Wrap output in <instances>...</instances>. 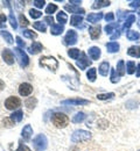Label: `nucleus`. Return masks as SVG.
<instances>
[{"instance_id": "obj_1", "label": "nucleus", "mask_w": 140, "mask_h": 151, "mask_svg": "<svg viewBox=\"0 0 140 151\" xmlns=\"http://www.w3.org/2000/svg\"><path fill=\"white\" fill-rule=\"evenodd\" d=\"M39 63H40L41 66H43V68H46V69H48V70H50V71H53V72H55L56 69H57V66H59L57 59H55L53 56L41 57Z\"/></svg>"}, {"instance_id": "obj_2", "label": "nucleus", "mask_w": 140, "mask_h": 151, "mask_svg": "<svg viewBox=\"0 0 140 151\" xmlns=\"http://www.w3.org/2000/svg\"><path fill=\"white\" fill-rule=\"evenodd\" d=\"M52 122L56 128H65L69 124V117L63 113H55L52 116Z\"/></svg>"}, {"instance_id": "obj_3", "label": "nucleus", "mask_w": 140, "mask_h": 151, "mask_svg": "<svg viewBox=\"0 0 140 151\" xmlns=\"http://www.w3.org/2000/svg\"><path fill=\"white\" fill-rule=\"evenodd\" d=\"M33 145L35 151H44L48 147V139L43 134H39L33 139Z\"/></svg>"}, {"instance_id": "obj_4", "label": "nucleus", "mask_w": 140, "mask_h": 151, "mask_svg": "<svg viewBox=\"0 0 140 151\" xmlns=\"http://www.w3.org/2000/svg\"><path fill=\"white\" fill-rule=\"evenodd\" d=\"M91 138V132H86V130H76L74 132V134L71 135V142L74 143H80V142H86Z\"/></svg>"}, {"instance_id": "obj_5", "label": "nucleus", "mask_w": 140, "mask_h": 151, "mask_svg": "<svg viewBox=\"0 0 140 151\" xmlns=\"http://www.w3.org/2000/svg\"><path fill=\"white\" fill-rule=\"evenodd\" d=\"M14 54L17 55V59L19 60V64H20L21 68H25L29 64V58L27 56V54L23 50H21L20 48H18V47L14 48Z\"/></svg>"}, {"instance_id": "obj_6", "label": "nucleus", "mask_w": 140, "mask_h": 151, "mask_svg": "<svg viewBox=\"0 0 140 151\" xmlns=\"http://www.w3.org/2000/svg\"><path fill=\"white\" fill-rule=\"evenodd\" d=\"M20 106H21V100L18 96H9L5 101V107L7 109H9V111H13V109H15V108H18Z\"/></svg>"}, {"instance_id": "obj_7", "label": "nucleus", "mask_w": 140, "mask_h": 151, "mask_svg": "<svg viewBox=\"0 0 140 151\" xmlns=\"http://www.w3.org/2000/svg\"><path fill=\"white\" fill-rule=\"evenodd\" d=\"M77 38H78L77 33L75 30H73V29H69L68 33H67V35L63 38V41H64V44L65 45H74V44H76Z\"/></svg>"}, {"instance_id": "obj_8", "label": "nucleus", "mask_w": 140, "mask_h": 151, "mask_svg": "<svg viewBox=\"0 0 140 151\" xmlns=\"http://www.w3.org/2000/svg\"><path fill=\"white\" fill-rule=\"evenodd\" d=\"M90 104L89 100H85V99H68V100H63L61 102V105L63 106H67V105H70V106H80V105H88Z\"/></svg>"}, {"instance_id": "obj_9", "label": "nucleus", "mask_w": 140, "mask_h": 151, "mask_svg": "<svg viewBox=\"0 0 140 151\" xmlns=\"http://www.w3.org/2000/svg\"><path fill=\"white\" fill-rule=\"evenodd\" d=\"M1 56H2V59L5 60V63H7L8 65H12L14 63V54L11 49H5Z\"/></svg>"}, {"instance_id": "obj_10", "label": "nucleus", "mask_w": 140, "mask_h": 151, "mask_svg": "<svg viewBox=\"0 0 140 151\" xmlns=\"http://www.w3.org/2000/svg\"><path fill=\"white\" fill-rule=\"evenodd\" d=\"M89 65H91V60L86 57V55L84 52L81 54V58L77 60V66L80 68L81 70H85Z\"/></svg>"}, {"instance_id": "obj_11", "label": "nucleus", "mask_w": 140, "mask_h": 151, "mask_svg": "<svg viewBox=\"0 0 140 151\" xmlns=\"http://www.w3.org/2000/svg\"><path fill=\"white\" fill-rule=\"evenodd\" d=\"M33 92V86L28 83H23L19 86V94L22 96H27Z\"/></svg>"}, {"instance_id": "obj_12", "label": "nucleus", "mask_w": 140, "mask_h": 151, "mask_svg": "<svg viewBox=\"0 0 140 151\" xmlns=\"http://www.w3.org/2000/svg\"><path fill=\"white\" fill-rule=\"evenodd\" d=\"M2 4H4V5H6V6L9 8V17H8V19H9V22H11V26H12V28L17 29V28H18V23H17L15 17H14V14H13L12 7H11V5H9V1H4Z\"/></svg>"}, {"instance_id": "obj_13", "label": "nucleus", "mask_w": 140, "mask_h": 151, "mask_svg": "<svg viewBox=\"0 0 140 151\" xmlns=\"http://www.w3.org/2000/svg\"><path fill=\"white\" fill-rule=\"evenodd\" d=\"M100 30H102V27L99 24L98 26H94V27H89V34H90V37L92 40H97L100 36Z\"/></svg>"}, {"instance_id": "obj_14", "label": "nucleus", "mask_w": 140, "mask_h": 151, "mask_svg": "<svg viewBox=\"0 0 140 151\" xmlns=\"http://www.w3.org/2000/svg\"><path fill=\"white\" fill-rule=\"evenodd\" d=\"M21 135H22V137H23L25 141H29L30 137H32V135H33V128H32V126L30 124L25 126L23 129H22V132H21Z\"/></svg>"}, {"instance_id": "obj_15", "label": "nucleus", "mask_w": 140, "mask_h": 151, "mask_svg": "<svg viewBox=\"0 0 140 151\" xmlns=\"http://www.w3.org/2000/svg\"><path fill=\"white\" fill-rule=\"evenodd\" d=\"M103 18H104L103 13H90V14L86 17V20H88L89 22H91V23H97V22H99Z\"/></svg>"}, {"instance_id": "obj_16", "label": "nucleus", "mask_w": 140, "mask_h": 151, "mask_svg": "<svg viewBox=\"0 0 140 151\" xmlns=\"http://www.w3.org/2000/svg\"><path fill=\"white\" fill-rule=\"evenodd\" d=\"M136 22V15L134 14H131L127 19L124 21V24H123V27H121V32H125V30H127L133 23Z\"/></svg>"}, {"instance_id": "obj_17", "label": "nucleus", "mask_w": 140, "mask_h": 151, "mask_svg": "<svg viewBox=\"0 0 140 151\" xmlns=\"http://www.w3.org/2000/svg\"><path fill=\"white\" fill-rule=\"evenodd\" d=\"M41 50H42V44H41L40 42H33V44L28 48V51H29V54H32V55L39 54Z\"/></svg>"}, {"instance_id": "obj_18", "label": "nucleus", "mask_w": 140, "mask_h": 151, "mask_svg": "<svg viewBox=\"0 0 140 151\" xmlns=\"http://www.w3.org/2000/svg\"><path fill=\"white\" fill-rule=\"evenodd\" d=\"M89 56L91 59H94V60H97L98 58L100 57V49L98 47H91L90 49H89Z\"/></svg>"}, {"instance_id": "obj_19", "label": "nucleus", "mask_w": 140, "mask_h": 151, "mask_svg": "<svg viewBox=\"0 0 140 151\" xmlns=\"http://www.w3.org/2000/svg\"><path fill=\"white\" fill-rule=\"evenodd\" d=\"M127 55L131 57H136V58L140 57V47H138V45L130 47L128 50H127Z\"/></svg>"}, {"instance_id": "obj_20", "label": "nucleus", "mask_w": 140, "mask_h": 151, "mask_svg": "<svg viewBox=\"0 0 140 151\" xmlns=\"http://www.w3.org/2000/svg\"><path fill=\"white\" fill-rule=\"evenodd\" d=\"M119 44L117 43V42H109V43H106V50H107V52H111V54H113V52H118L119 51Z\"/></svg>"}, {"instance_id": "obj_21", "label": "nucleus", "mask_w": 140, "mask_h": 151, "mask_svg": "<svg viewBox=\"0 0 140 151\" xmlns=\"http://www.w3.org/2000/svg\"><path fill=\"white\" fill-rule=\"evenodd\" d=\"M98 71H99V73L103 77H106L109 71H110V64L107 62H103L99 65V68H98Z\"/></svg>"}, {"instance_id": "obj_22", "label": "nucleus", "mask_w": 140, "mask_h": 151, "mask_svg": "<svg viewBox=\"0 0 140 151\" xmlns=\"http://www.w3.org/2000/svg\"><path fill=\"white\" fill-rule=\"evenodd\" d=\"M64 30V26L63 24H53L52 28H50V33L53 35H61Z\"/></svg>"}, {"instance_id": "obj_23", "label": "nucleus", "mask_w": 140, "mask_h": 151, "mask_svg": "<svg viewBox=\"0 0 140 151\" xmlns=\"http://www.w3.org/2000/svg\"><path fill=\"white\" fill-rule=\"evenodd\" d=\"M117 70H116V72L118 73L119 77H123V76L125 75V72H126V66H125V62L123 60V59H120L119 62H118V64H117V68H116Z\"/></svg>"}, {"instance_id": "obj_24", "label": "nucleus", "mask_w": 140, "mask_h": 151, "mask_svg": "<svg viewBox=\"0 0 140 151\" xmlns=\"http://www.w3.org/2000/svg\"><path fill=\"white\" fill-rule=\"evenodd\" d=\"M118 22H112V23H109V24H106L105 26V33L107 34V35H112V33L113 32H116V29L118 28Z\"/></svg>"}, {"instance_id": "obj_25", "label": "nucleus", "mask_w": 140, "mask_h": 151, "mask_svg": "<svg viewBox=\"0 0 140 151\" xmlns=\"http://www.w3.org/2000/svg\"><path fill=\"white\" fill-rule=\"evenodd\" d=\"M64 9L68 11V12H70V13H80V15H82L84 13V9L80 8L78 6H71V5L69 6V5H65L64 6Z\"/></svg>"}, {"instance_id": "obj_26", "label": "nucleus", "mask_w": 140, "mask_h": 151, "mask_svg": "<svg viewBox=\"0 0 140 151\" xmlns=\"http://www.w3.org/2000/svg\"><path fill=\"white\" fill-rule=\"evenodd\" d=\"M82 22H83V15H80V14L73 15L71 19H70V24L75 26V27H80V24Z\"/></svg>"}, {"instance_id": "obj_27", "label": "nucleus", "mask_w": 140, "mask_h": 151, "mask_svg": "<svg viewBox=\"0 0 140 151\" xmlns=\"http://www.w3.org/2000/svg\"><path fill=\"white\" fill-rule=\"evenodd\" d=\"M110 1H102V0H97V1H95L94 4H92V9H97V8H102V7H107V6H110Z\"/></svg>"}, {"instance_id": "obj_28", "label": "nucleus", "mask_w": 140, "mask_h": 151, "mask_svg": "<svg viewBox=\"0 0 140 151\" xmlns=\"http://www.w3.org/2000/svg\"><path fill=\"white\" fill-rule=\"evenodd\" d=\"M126 71L128 75H133L137 71V66H136V63L133 60H128L126 63Z\"/></svg>"}, {"instance_id": "obj_29", "label": "nucleus", "mask_w": 140, "mask_h": 151, "mask_svg": "<svg viewBox=\"0 0 140 151\" xmlns=\"http://www.w3.org/2000/svg\"><path fill=\"white\" fill-rule=\"evenodd\" d=\"M126 37L128 38L130 41H138L140 38V34L136 30H128L126 33Z\"/></svg>"}, {"instance_id": "obj_30", "label": "nucleus", "mask_w": 140, "mask_h": 151, "mask_svg": "<svg viewBox=\"0 0 140 151\" xmlns=\"http://www.w3.org/2000/svg\"><path fill=\"white\" fill-rule=\"evenodd\" d=\"M22 117H23V113H22V111H17V112H14V113L11 115V119H12V121L14 122V123H17V122H21V120H22Z\"/></svg>"}, {"instance_id": "obj_31", "label": "nucleus", "mask_w": 140, "mask_h": 151, "mask_svg": "<svg viewBox=\"0 0 140 151\" xmlns=\"http://www.w3.org/2000/svg\"><path fill=\"white\" fill-rule=\"evenodd\" d=\"M36 104H38V100L35 99V98H28L27 100H26V102H25V105L27 106V108L28 109H34L35 108V106H36Z\"/></svg>"}, {"instance_id": "obj_32", "label": "nucleus", "mask_w": 140, "mask_h": 151, "mask_svg": "<svg viewBox=\"0 0 140 151\" xmlns=\"http://www.w3.org/2000/svg\"><path fill=\"white\" fill-rule=\"evenodd\" d=\"M85 117H86V115L83 113V112L76 113L74 115V117H73V122L74 123H81V122H83L85 120Z\"/></svg>"}, {"instance_id": "obj_33", "label": "nucleus", "mask_w": 140, "mask_h": 151, "mask_svg": "<svg viewBox=\"0 0 140 151\" xmlns=\"http://www.w3.org/2000/svg\"><path fill=\"white\" fill-rule=\"evenodd\" d=\"M0 35L5 38V41H6L8 44H12V43H13V36L11 35V33H8V32H6V30H2V32H0Z\"/></svg>"}, {"instance_id": "obj_34", "label": "nucleus", "mask_w": 140, "mask_h": 151, "mask_svg": "<svg viewBox=\"0 0 140 151\" xmlns=\"http://www.w3.org/2000/svg\"><path fill=\"white\" fill-rule=\"evenodd\" d=\"M33 27H34L35 29H38V30L42 32V33H44V32H46V29H47L46 23H44V22H41V21H36V22H34V23H33Z\"/></svg>"}, {"instance_id": "obj_35", "label": "nucleus", "mask_w": 140, "mask_h": 151, "mask_svg": "<svg viewBox=\"0 0 140 151\" xmlns=\"http://www.w3.org/2000/svg\"><path fill=\"white\" fill-rule=\"evenodd\" d=\"M56 19H57L59 22H61V24H64V23H67V22H68V17H67V14H65L64 12H60V13H57Z\"/></svg>"}, {"instance_id": "obj_36", "label": "nucleus", "mask_w": 140, "mask_h": 151, "mask_svg": "<svg viewBox=\"0 0 140 151\" xmlns=\"http://www.w3.org/2000/svg\"><path fill=\"white\" fill-rule=\"evenodd\" d=\"M86 77H88V80L95 81V80H96V69H95V68H91V69L86 72Z\"/></svg>"}, {"instance_id": "obj_37", "label": "nucleus", "mask_w": 140, "mask_h": 151, "mask_svg": "<svg viewBox=\"0 0 140 151\" xmlns=\"http://www.w3.org/2000/svg\"><path fill=\"white\" fill-rule=\"evenodd\" d=\"M22 34H23V36L27 38H36L38 37V35L33 32V30H29V29H25V30H22Z\"/></svg>"}, {"instance_id": "obj_38", "label": "nucleus", "mask_w": 140, "mask_h": 151, "mask_svg": "<svg viewBox=\"0 0 140 151\" xmlns=\"http://www.w3.org/2000/svg\"><path fill=\"white\" fill-rule=\"evenodd\" d=\"M68 55L71 57L73 59H77L80 57V49H76V48L70 49V50H68Z\"/></svg>"}, {"instance_id": "obj_39", "label": "nucleus", "mask_w": 140, "mask_h": 151, "mask_svg": "<svg viewBox=\"0 0 140 151\" xmlns=\"http://www.w3.org/2000/svg\"><path fill=\"white\" fill-rule=\"evenodd\" d=\"M56 11H57V6H56L55 4H49V5L47 6V8H46V13L49 14V15H52V14L55 13Z\"/></svg>"}, {"instance_id": "obj_40", "label": "nucleus", "mask_w": 140, "mask_h": 151, "mask_svg": "<svg viewBox=\"0 0 140 151\" xmlns=\"http://www.w3.org/2000/svg\"><path fill=\"white\" fill-rule=\"evenodd\" d=\"M113 96H115V93H112V92H110V93H103V94L97 95V98H98L99 100H109V99H112Z\"/></svg>"}, {"instance_id": "obj_41", "label": "nucleus", "mask_w": 140, "mask_h": 151, "mask_svg": "<svg viewBox=\"0 0 140 151\" xmlns=\"http://www.w3.org/2000/svg\"><path fill=\"white\" fill-rule=\"evenodd\" d=\"M29 15H30L33 19H39L41 15H42V13H41L40 11H36V9H30V11H29Z\"/></svg>"}, {"instance_id": "obj_42", "label": "nucleus", "mask_w": 140, "mask_h": 151, "mask_svg": "<svg viewBox=\"0 0 140 151\" xmlns=\"http://www.w3.org/2000/svg\"><path fill=\"white\" fill-rule=\"evenodd\" d=\"M19 20H20V24H21V27H22V28H23V27H27V26L29 24L28 20L26 19V18H25V15H22V14H20Z\"/></svg>"}, {"instance_id": "obj_43", "label": "nucleus", "mask_w": 140, "mask_h": 151, "mask_svg": "<svg viewBox=\"0 0 140 151\" xmlns=\"http://www.w3.org/2000/svg\"><path fill=\"white\" fill-rule=\"evenodd\" d=\"M4 123H5V126H6L7 128H12V127L14 126V122L12 121L11 117H6V119L4 120Z\"/></svg>"}, {"instance_id": "obj_44", "label": "nucleus", "mask_w": 140, "mask_h": 151, "mask_svg": "<svg viewBox=\"0 0 140 151\" xmlns=\"http://www.w3.org/2000/svg\"><path fill=\"white\" fill-rule=\"evenodd\" d=\"M104 18H105V21H106V22H111V23H112V21L115 20V14H113L112 12H110V13H106Z\"/></svg>"}, {"instance_id": "obj_45", "label": "nucleus", "mask_w": 140, "mask_h": 151, "mask_svg": "<svg viewBox=\"0 0 140 151\" xmlns=\"http://www.w3.org/2000/svg\"><path fill=\"white\" fill-rule=\"evenodd\" d=\"M111 81L112 83H118L119 81V78L116 77V70L115 69H111Z\"/></svg>"}, {"instance_id": "obj_46", "label": "nucleus", "mask_w": 140, "mask_h": 151, "mask_svg": "<svg viewBox=\"0 0 140 151\" xmlns=\"http://www.w3.org/2000/svg\"><path fill=\"white\" fill-rule=\"evenodd\" d=\"M6 17H5V14H0V28H6Z\"/></svg>"}, {"instance_id": "obj_47", "label": "nucleus", "mask_w": 140, "mask_h": 151, "mask_svg": "<svg viewBox=\"0 0 140 151\" xmlns=\"http://www.w3.org/2000/svg\"><path fill=\"white\" fill-rule=\"evenodd\" d=\"M33 4H34V6L35 7H38V8H42L43 6H44V4H46V1H41V0H34L33 1Z\"/></svg>"}, {"instance_id": "obj_48", "label": "nucleus", "mask_w": 140, "mask_h": 151, "mask_svg": "<svg viewBox=\"0 0 140 151\" xmlns=\"http://www.w3.org/2000/svg\"><path fill=\"white\" fill-rule=\"evenodd\" d=\"M120 34H121V29H117V30H116V33H115V34H112V35L110 36L111 41H115V40L119 38L120 37Z\"/></svg>"}, {"instance_id": "obj_49", "label": "nucleus", "mask_w": 140, "mask_h": 151, "mask_svg": "<svg viewBox=\"0 0 140 151\" xmlns=\"http://www.w3.org/2000/svg\"><path fill=\"white\" fill-rule=\"evenodd\" d=\"M128 5H130V7L138 9V8H140V0H137V1H131ZM139 12H140V11H139Z\"/></svg>"}, {"instance_id": "obj_50", "label": "nucleus", "mask_w": 140, "mask_h": 151, "mask_svg": "<svg viewBox=\"0 0 140 151\" xmlns=\"http://www.w3.org/2000/svg\"><path fill=\"white\" fill-rule=\"evenodd\" d=\"M15 42L18 43V48H20V49L21 48H25V45H26V44H25V42L21 40L20 36H17V37H15Z\"/></svg>"}, {"instance_id": "obj_51", "label": "nucleus", "mask_w": 140, "mask_h": 151, "mask_svg": "<svg viewBox=\"0 0 140 151\" xmlns=\"http://www.w3.org/2000/svg\"><path fill=\"white\" fill-rule=\"evenodd\" d=\"M43 21L46 22V23H48V24H50V26H53L54 23V19H53V17H50V15H48V17H46L44 19H43Z\"/></svg>"}, {"instance_id": "obj_52", "label": "nucleus", "mask_w": 140, "mask_h": 151, "mask_svg": "<svg viewBox=\"0 0 140 151\" xmlns=\"http://www.w3.org/2000/svg\"><path fill=\"white\" fill-rule=\"evenodd\" d=\"M17 151H30V149L27 145H25V144H20L19 148L17 149Z\"/></svg>"}, {"instance_id": "obj_53", "label": "nucleus", "mask_w": 140, "mask_h": 151, "mask_svg": "<svg viewBox=\"0 0 140 151\" xmlns=\"http://www.w3.org/2000/svg\"><path fill=\"white\" fill-rule=\"evenodd\" d=\"M69 2H70V4H73L74 6H80L81 4H82V1H81V0H70Z\"/></svg>"}, {"instance_id": "obj_54", "label": "nucleus", "mask_w": 140, "mask_h": 151, "mask_svg": "<svg viewBox=\"0 0 140 151\" xmlns=\"http://www.w3.org/2000/svg\"><path fill=\"white\" fill-rule=\"evenodd\" d=\"M136 76L137 77H140V64L137 65V71H136Z\"/></svg>"}, {"instance_id": "obj_55", "label": "nucleus", "mask_w": 140, "mask_h": 151, "mask_svg": "<svg viewBox=\"0 0 140 151\" xmlns=\"http://www.w3.org/2000/svg\"><path fill=\"white\" fill-rule=\"evenodd\" d=\"M4 87H5V83L0 79V91H2V90H4Z\"/></svg>"}, {"instance_id": "obj_56", "label": "nucleus", "mask_w": 140, "mask_h": 151, "mask_svg": "<svg viewBox=\"0 0 140 151\" xmlns=\"http://www.w3.org/2000/svg\"><path fill=\"white\" fill-rule=\"evenodd\" d=\"M139 93H140V90H139Z\"/></svg>"}]
</instances>
